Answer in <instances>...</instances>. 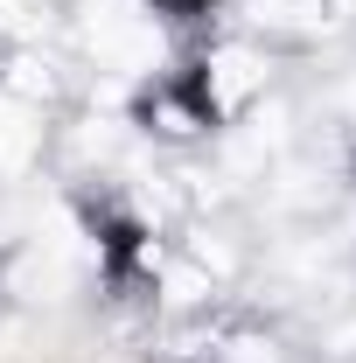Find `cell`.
Masks as SVG:
<instances>
[{
	"label": "cell",
	"mask_w": 356,
	"mask_h": 363,
	"mask_svg": "<svg viewBox=\"0 0 356 363\" xmlns=\"http://www.w3.org/2000/svg\"><path fill=\"white\" fill-rule=\"evenodd\" d=\"M84 49L105 63V70L140 77V70L161 63L168 43H161V21H154L147 0H84Z\"/></svg>",
	"instance_id": "cell-1"
},
{
	"label": "cell",
	"mask_w": 356,
	"mask_h": 363,
	"mask_svg": "<svg viewBox=\"0 0 356 363\" xmlns=\"http://www.w3.org/2000/svg\"><path fill=\"white\" fill-rule=\"evenodd\" d=\"M259 91H266V56H259V49H245V43L210 49V63H203V98H210V112H245Z\"/></svg>",
	"instance_id": "cell-2"
},
{
	"label": "cell",
	"mask_w": 356,
	"mask_h": 363,
	"mask_svg": "<svg viewBox=\"0 0 356 363\" xmlns=\"http://www.w3.org/2000/svg\"><path fill=\"white\" fill-rule=\"evenodd\" d=\"M35 147H43V119H35V105L14 98V91H0V175H21V168L35 161Z\"/></svg>",
	"instance_id": "cell-3"
},
{
	"label": "cell",
	"mask_w": 356,
	"mask_h": 363,
	"mask_svg": "<svg viewBox=\"0 0 356 363\" xmlns=\"http://www.w3.org/2000/svg\"><path fill=\"white\" fill-rule=\"evenodd\" d=\"M252 21L301 35V28H321V21H328V0H252Z\"/></svg>",
	"instance_id": "cell-4"
},
{
	"label": "cell",
	"mask_w": 356,
	"mask_h": 363,
	"mask_svg": "<svg viewBox=\"0 0 356 363\" xmlns=\"http://www.w3.org/2000/svg\"><path fill=\"white\" fill-rule=\"evenodd\" d=\"M49 84H56V77H49L43 63H14V77H7L0 91H14V98H35V91H43V98H49Z\"/></svg>",
	"instance_id": "cell-5"
},
{
	"label": "cell",
	"mask_w": 356,
	"mask_h": 363,
	"mask_svg": "<svg viewBox=\"0 0 356 363\" xmlns=\"http://www.w3.org/2000/svg\"><path fill=\"white\" fill-rule=\"evenodd\" d=\"M35 21H43L35 0H0V28H35Z\"/></svg>",
	"instance_id": "cell-6"
},
{
	"label": "cell",
	"mask_w": 356,
	"mask_h": 363,
	"mask_svg": "<svg viewBox=\"0 0 356 363\" xmlns=\"http://www.w3.org/2000/svg\"><path fill=\"white\" fill-rule=\"evenodd\" d=\"M203 294H210L203 272H168V301H203Z\"/></svg>",
	"instance_id": "cell-7"
},
{
	"label": "cell",
	"mask_w": 356,
	"mask_h": 363,
	"mask_svg": "<svg viewBox=\"0 0 356 363\" xmlns=\"http://www.w3.org/2000/svg\"><path fill=\"white\" fill-rule=\"evenodd\" d=\"M161 133H196V112L189 105H161Z\"/></svg>",
	"instance_id": "cell-8"
},
{
	"label": "cell",
	"mask_w": 356,
	"mask_h": 363,
	"mask_svg": "<svg viewBox=\"0 0 356 363\" xmlns=\"http://www.w3.org/2000/svg\"><path fill=\"white\" fill-rule=\"evenodd\" d=\"M230 350H238L230 363H272V350H266V342H252V335H245V342H230Z\"/></svg>",
	"instance_id": "cell-9"
}]
</instances>
